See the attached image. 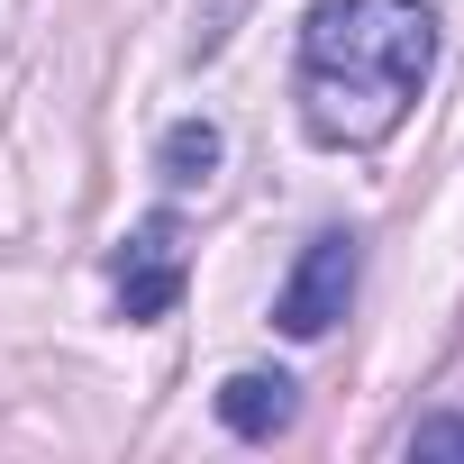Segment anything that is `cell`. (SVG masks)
<instances>
[{
	"label": "cell",
	"mask_w": 464,
	"mask_h": 464,
	"mask_svg": "<svg viewBox=\"0 0 464 464\" xmlns=\"http://www.w3.org/2000/svg\"><path fill=\"white\" fill-rule=\"evenodd\" d=\"M437 64L428 0H319L301 28V128L319 146H382Z\"/></svg>",
	"instance_id": "obj_1"
},
{
	"label": "cell",
	"mask_w": 464,
	"mask_h": 464,
	"mask_svg": "<svg viewBox=\"0 0 464 464\" xmlns=\"http://www.w3.org/2000/svg\"><path fill=\"white\" fill-rule=\"evenodd\" d=\"M110 283H119V319H128V328H146V319H164V310L182 301V283H191V237H182L173 209L137 218L128 237H119Z\"/></svg>",
	"instance_id": "obj_2"
},
{
	"label": "cell",
	"mask_w": 464,
	"mask_h": 464,
	"mask_svg": "<svg viewBox=\"0 0 464 464\" xmlns=\"http://www.w3.org/2000/svg\"><path fill=\"white\" fill-rule=\"evenodd\" d=\"M355 274H364V246L346 237V227H328V237H310V256L292 265L283 301H274V328L283 337H328L355 301Z\"/></svg>",
	"instance_id": "obj_3"
},
{
	"label": "cell",
	"mask_w": 464,
	"mask_h": 464,
	"mask_svg": "<svg viewBox=\"0 0 464 464\" xmlns=\"http://www.w3.org/2000/svg\"><path fill=\"white\" fill-rule=\"evenodd\" d=\"M292 419H301V382H292V373H227V382H218V428H227V437L274 446Z\"/></svg>",
	"instance_id": "obj_4"
},
{
	"label": "cell",
	"mask_w": 464,
	"mask_h": 464,
	"mask_svg": "<svg viewBox=\"0 0 464 464\" xmlns=\"http://www.w3.org/2000/svg\"><path fill=\"white\" fill-rule=\"evenodd\" d=\"M155 173H164L173 191H200V182L218 173V128H209V119H173L164 146H155Z\"/></svg>",
	"instance_id": "obj_5"
},
{
	"label": "cell",
	"mask_w": 464,
	"mask_h": 464,
	"mask_svg": "<svg viewBox=\"0 0 464 464\" xmlns=\"http://www.w3.org/2000/svg\"><path fill=\"white\" fill-rule=\"evenodd\" d=\"M410 455H419V464L464 455V419H455V410H446V419H419V428H410Z\"/></svg>",
	"instance_id": "obj_6"
}]
</instances>
